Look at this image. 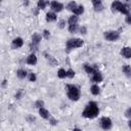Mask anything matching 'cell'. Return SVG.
I'll return each instance as SVG.
<instances>
[{
    "instance_id": "277c9868",
    "label": "cell",
    "mask_w": 131,
    "mask_h": 131,
    "mask_svg": "<svg viewBox=\"0 0 131 131\" xmlns=\"http://www.w3.org/2000/svg\"><path fill=\"white\" fill-rule=\"evenodd\" d=\"M103 37L107 41L115 42L120 38V33L118 31H106L103 33Z\"/></svg>"
},
{
    "instance_id": "f1b7e54d",
    "label": "cell",
    "mask_w": 131,
    "mask_h": 131,
    "mask_svg": "<svg viewBox=\"0 0 131 131\" xmlns=\"http://www.w3.org/2000/svg\"><path fill=\"white\" fill-rule=\"evenodd\" d=\"M43 38H45L46 40H48L50 38V32L48 30H44L43 31Z\"/></svg>"
},
{
    "instance_id": "e575fe53",
    "label": "cell",
    "mask_w": 131,
    "mask_h": 131,
    "mask_svg": "<svg viewBox=\"0 0 131 131\" xmlns=\"http://www.w3.org/2000/svg\"><path fill=\"white\" fill-rule=\"evenodd\" d=\"M80 33H81V34H83V35H85V34L87 33V29H86V27H85V26H82V27L80 28Z\"/></svg>"
},
{
    "instance_id": "44dd1931",
    "label": "cell",
    "mask_w": 131,
    "mask_h": 131,
    "mask_svg": "<svg viewBox=\"0 0 131 131\" xmlns=\"http://www.w3.org/2000/svg\"><path fill=\"white\" fill-rule=\"evenodd\" d=\"M119 11H120L121 13H123V14H126V15H127V14H129V6H128L126 3H123Z\"/></svg>"
},
{
    "instance_id": "9c48e42d",
    "label": "cell",
    "mask_w": 131,
    "mask_h": 131,
    "mask_svg": "<svg viewBox=\"0 0 131 131\" xmlns=\"http://www.w3.org/2000/svg\"><path fill=\"white\" fill-rule=\"evenodd\" d=\"M23 45H24V40L20 37H17V38L12 40V48H14V49L20 48Z\"/></svg>"
},
{
    "instance_id": "8992f818",
    "label": "cell",
    "mask_w": 131,
    "mask_h": 131,
    "mask_svg": "<svg viewBox=\"0 0 131 131\" xmlns=\"http://www.w3.org/2000/svg\"><path fill=\"white\" fill-rule=\"evenodd\" d=\"M91 76V80H92V82H94L95 84L96 83H100L102 80H103V77H102V75H101V73L95 68V70L93 71V73L90 75Z\"/></svg>"
},
{
    "instance_id": "7a4b0ae2",
    "label": "cell",
    "mask_w": 131,
    "mask_h": 131,
    "mask_svg": "<svg viewBox=\"0 0 131 131\" xmlns=\"http://www.w3.org/2000/svg\"><path fill=\"white\" fill-rule=\"evenodd\" d=\"M67 95L71 100L77 101V100H79V98L81 96V92H80V89L76 85L68 84L67 85Z\"/></svg>"
},
{
    "instance_id": "cb8c5ba5",
    "label": "cell",
    "mask_w": 131,
    "mask_h": 131,
    "mask_svg": "<svg viewBox=\"0 0 131 131\" xmlns=\"http://www.w3.org/2000/svg\"><path fill=\"white\" fill-rule=\"evenodd\" d=\"M84 70H85V72H86L87 74L91 75V74L93 73V71L95 70V67H92V66H89V64H85V66H84Z\"/></svg>"
},
{
    "instance_id": "484cf974",
    "label": "cell",
    "mask_w": 131,
    "mask_h": 131,
    "mask_svg": "<svg viewBox=\"0 0 131 131\" xmlns=\"http://www.w3.org/2000/svg\"><path fill=\"white\" fill-rule=\"evenodd\" d=\"M78 5H77V3L75 2V1H71V2H69L68 3V5H67V8H68V10H70V11H73L76 7H77Z\"/></svg>"
},
{
    "instance_id": "5bb4252c",
    "label": "cell",
    "mask_w": 131,
    "mask_h": 131,
    "mask_svg": "<svg viewBox=\"0 0 131 131\" xmlns=\"http://www.w3.org/2000/svg\"><path fill=\"white\" fill-rule=\"evenodd\" d=\"M44 55H45L46 59L48 60V62H49V64H50L51 67H55V66H57V64H58V61H57V60H56L52 55L47 54V53H44Z\"/></svg>"
},
{
    "instance_id": "9a60e30c",
    "label": "cell",
    "mask_w": 131,
    "mask_h": 131,
    "mask_svg": "<svg viewBox=\"0 0 131 131\" xmlns=\"http://www.w3.org/2000/svg\"><path fill=\"white\" fill-rule=\"evenodd\" d=\"M57 16H56V13H54L53 11H49L46 13V21L48 23H52L54 20H56Z\"/></svg>"
},
{
    "instance_id": "52a82bcc",
    "label": "cell",
    "mask_w": 131,
    "mask_h": 131,
    "mask_svg": "<svg viewBox=\"0 0 131 131\" xmlns=\"http://www.w3.org/2000/svg\"><path fill=\"white\" fill-rule=\"evenodd\" d=\"M50 6H51V9L53 10V12H59L63 9V4L60 3V2H57V1H52L50 2Z\"/></svg>"
},
{
    "instance_id": "2e32d148",
    "label": "cell",
    "mask_w": 131,
    "mask_h": 131,
    "mask_svg": "<svg viewBox=\"0 0 131 131\" xmlns=\"http://www.w3.org/2000/svg\"><path fill=\"white\" fill-rule=\"evenodd\" d=\"M122 4H123V2H121V1H114L113 3H112V10L114 11V12H116V11H119L120 10V8H121V6H122Z\"/></svg>"
},
{
    "instance_id": "ba28073f",
    "label": "cell",
    "mask_w": 131,
    "mask_h": 131,
    "mask_svg": "<svg viewBox=\"0 0 131 131\" xmlns=\"http://www.w3.org/2000/svg\"><path fill=\"white\" fill-rule=\"evenodd\" d=\"M41 40H42V36L40 34H38V33H35L32 36V43L31 44L34 45V46H36V47H38V45L41 42Z\"/></svg>"
},
{
    "instance_id": "4dcf8cb0",
    "label": "cell",
    "mask_w": 131,
    "mask_h": 131,
    "mask_svg": "<svg viewBox=\"0 0 131 131\" xmlns=\"http://www.w3.org/2000/svg\"><path fill=\"white\" fill-rule=\"evenodd\" d=\"M43 105H44V102H43L42 100H37V101H36V103H35V106H36V107H38V108L42 107Z\"/></svg>"
},
{
    "instance_id": "ffe728a7",
    "label": "cell",
    "mask_w": 131,
    "mask_h": 131,
    "mask_svg": "<svg viewBox=\"0 0 131 131\" xmlns=\"http://www.w3.org/2000/svg\"><path fill=\"white\" fill-rule=\"evenodd\" d=\"M47 5H49V2L44 1V0H39V1L37 2V6H38L39 9H45Z\"/></svg>"
},
{
    "instance_id": "74e56055",
    "label": "cell",
    "mask_w": 131,
    "mask_h": 131,
    "mask_svg": "<svg viewBox=\"0 0 131 131\" xmlns=\"http://www.w3.org/2000/svg\"><path fill=\"white\" fill-rule=\"evenodd\" d=\"M73 131H82L81 129H79V128H74V130Z\"/></svg>"
},
{
    "instance_id": "f546056e",
    "label": "cell",
    "mask_w": 131,
    "mask_h": 131,
    "mask_svg": "<svg viewBox=\"0 0 131 131\" xmlns=\"http://www.w3.org/2000/svg\"><path fill=\"white\" fill-rule=\"evenodd\" d=\"M36 79H37L36 75H35L34 73H31V74H30V76H29V80H30V82H35V81H36Z\"/></svg>"
},
{
    "instance_id": "5b68a950",
    "label": "cell",
    "mask_w": 131,
    "mask_h": 131,
    "mask_svg": "<svg viewBox=\"0 0 131 131\" xmlns=\"http://www.w3.org/2000/svg\"><path fill=\"white\" fill-rule=\"evenodd\" d=\"M100 126H101V128H102L103 130L107 131V130H110V129L112 128L113 122H112V120H111L110 118H107V117H102L101 120H100Z\"/></svg>"
},
{
    "instance_id": "7402d4cb",
    "label": "cell",
    "mask_w": 131,
    "mask_h": 131,
    "mask_svg": "<svg viewBox=\"0 0 131 131\" xmlns=\"http://www.w3.org/2000/svg\"><path fill=\"white\" fill-rule=\"evenodd\" d=\"M27 71L26 70H23V69H19V70H17V72H16V76L19 78V79H25L26 77H27Z\"/></svg>"
},
{
    "instance_id": "4fadbf2b",
    "label": "cell",
    "mask_w": 131,
    "mask_h": 131,
    "mask_svg": "<svg viewBox=\"0 0 131 131\" xmlns=\"http://www.w3.org/2000/svg\"><path fill=\"white\" fill-rule=\"evenodd\" d=\"M39 115L41 116V118H43V119H45V120H48V119L50 118L49 112H48L44 106H42V107L39 108Z\"/></svg>"
},
{
    "instance_id": "d4e9b609",
    "label": "cell",
    "mask_w": 131,
    "mask_h": 131,
    "mask_svg": "<svg viewBox=\"0 0 131 131\" xmlns=\"http://www.w3.org/2000/svg\"><path fill=\"white\" fill-rule=\"evenodd\" d=\"M57 77L60 78V79H63L67 77V71L64 69H59L57 71Z\"/></svg>"
},
{
    "instance_id": "603a6c76",
    "label": "cell",
    "mask_w": 131,
    "mask_h": 131,
    "mask_svg": "<svg viewBox=\"0 0 131 131\" xmlns=\"http://www.w3.org/2000/svg\"><path fill=\"white\" fill-rule=\"evenodd\" d=\"M68 24L69 25H74V24H78V16L77 15H71L68 19Z\"/></svg>"
},
{
    "instance_id": "4316f807",
    "label": "cell",
    "mask_w": 131,
    "mask_h": 131,
    "mask_svg": "<svg viewBox=\"0 0 131 131\" xmlns=\"http://www.w3.org/2000/svg\"><path fill=\"white\" fill-rule=\"evenodd\" d=\"M79 29L78 24H74V25H69V31L70 33H76Z\"/></svg>"
},
{
    "instance_id": "1f68e13d",
    "label": "cell",
    "mask_w": 131,
    "mask_h": 131,
    "mask_svg": "<svg viewBox=\"0 0 131 131\" xmlns=\"http://www.w3.org/2000/svg\"><path fill=\"white\" fill-rule=\"evenodd\" d=\"M58 27H59V29H63L66 27V20L64 19H60L59 23H58Z\"/></svg>"
},
{
    "instance_id": "83f0119b",
    "label": "cell",
    "mask_w": 131,
    "mask_h": 131,
    "mask_svg": "<svg viewBox=\"0 0 131 131\" xmlns=\"http://www.w3.org/2000/svg\"><path fill=\"white\" fill-rule=\"evenodd\" d=\"M67 77L70 78V79L74 78V77H75V71H74L73 69H69V70L67 71Z\"/></svg>"
},
{
    "instance_id": "d6a6232c",
    "label": "cell",
    "mask_w": 131,
    "mask_h": 131,
    "mask_svg": "<svg viewBox=\"0 0 131 131\" xmlns=\"http://www.w3.org/2000/svg\"><path fill=\"white\" fill-rule=\"evenodd\" d=\"M21 94H23L21 89H18V90H17V92L15 93V98H16V99H19V98L21 97Z\"/></svg>"
},
{
    "instance_id": "30bf717a",
    "label": "cell",
    "mask_w": 131,
    "mask_h": 131,
    "mask_svg": "<svg viewBox=\"0 0 131 131\" xmlns=\"http://www.w3.org/2000/svg\"><path fill=\"white\" fill-rule=\"evenodd\" d=\"M92 4L95 11H101L103 9V5L100 0H92Z\"/></svg>"
},
{
    "instance_id": "3957f363",
    "label": "cell",
    "mask_w": 131,
    "mask_h": 131,
    "mask_svg": "<svg viewBox=\"0 0 131 131\" xmlns=\"http://www.w3.org/2000/svg\"><path fill=\"white\" fill-rule=\"evenodd\" d=\"M84 44V41L80 38H71L67 41V44H66V49L67 51H71L73 49H76V48H79V47H82Z\"/></svg>"
},
{
    "instance_id": "d590c367",
    "label": "cell",
    "mask_w": 131,
    "mask_h": 131,
    "mask_svg": "<svg viewBox=\"0 0 131 131\" xmlns=\"http://www.w3.org/2000/svg\"><path fill=\"white\" fill-rule=\"evenodd\" d=\"M48 120H49V122H50V124H51V125H56V124H57V120H55V119H52L51 117H50Z\"/></svg>"
},
{
    "instance_id": "836d02e7",
    "label": "cell",
    "mask_w": 131,
    "mask_h": 131,
    "mask_svg": "<svg viewBox=\"0 0 131 131\" xmlns=\"http://www.w3.org/2000/svg\"><path fill=\"white\" fill-rule=\"evenodd\" d=\"M125 116H126V118H128V119L131 118V107L127 108V111L125 112Z\"/></svg>"
},
{
    "instance_id": "6da1fadb",
    "label": "cell",
    "mask_w": 131,
    "mask_h": 131,
    "mask_svg": "<svg viewBox=\"0 0 131 131\" xmlns=\"http://www.w3.org/2000/svg\"><path fill=\"white\" fill-rule=\"evenodd\" d=\"M99 114V107L95 101H89L82 112V116L87 119H94Z\"/></svg>"
},
{
    "instance_id": "d6986e66",
    "label": "cell",
    "mask_w": 131,
    "mask_h": 131,
    "mask_svg": "<svg viewBox=\"0 0 131 131\" xmlns=\"http://www.w3.org/2000/svg\"><path fill=\"white\" fill-rule=\"evenodd\" d=\"M73 12H74V15H80V14H82L83 12H84V6L83 5H78L74 10H73Z\"/></svg>"
},
{
    "instance_id": "ac0fdd59",
    "label": "cell",
    "mask_w": 131,
    "mask_h": 131,
    "mask_svg": "<svg viewBox=\"0 0 131 131\" xmlns=\"http://www.w3.org/2000/svg\"><path fill=\"white\" fill-rule=\"evenodd\" d=\"M90 92L93 94V95H98L100 93V88L97 84H93L90 88Z\"/></svg>"
},
{
    "instance_id": "7c38bea8",
    "label": "cell",
    "mask_w": 131,
    "mask_h": 131,
    "mask_svg": "<svg viewBox=\"0 0 131 131\" xmlns=\"http://www.w3.org/2000/svg\"><path fill=\"white\" fill-rule=\"evenodd\" d=\"M27 63L30 66H35L37 63V56L35 53H31L28 57H27Z\"/></svg>"
},
{
    "instance_id": "8fae6325",
    "label": "cell",
    "mask_w": 131,
    "mask_h": 131,
    "mask_svg": "<svg viewBox=\"0 0 131 131\" xmlns=\"http://www.w3.org/2000/svg\"><path fill=\"white\" fill-rule=\"evenodd\" d=\"M121 55L125 58H130L131 57V48L130 47H123L121 49Z\"/></svg>"
},
{
    "instance_id": "8d00e7d4",
    "label": "cell",
    "mask_w": 131,
    "mask_h": 131,
    "mask_svg": "<svg viewBox=\"0 0 131 131\" xmlns=\"http://www.w3.org/2000/svg\"><path fill=\"white\" fill-rule=\"evenodd\" d=\"M126 23H127L128 25L131 24V15H130V14H127V16H126Z\"/></svg>"
},
{
    "instance_id": "e0dca14e",
    "label": "cell",
    "mask_w": 131,
    "mask_h": 131,
    "mask_svg": "<svg viewBox=\"0 0 131 131\" xmlns=\"http://www.w3.org/2000/svg\"><path fill=\"white\" fill-rule=\"evenodd\" d=\"M122 71H123V74H125L128 78L131 76V67L129 64H124L122 67Z\"/></svg>"
}]
</instances>
